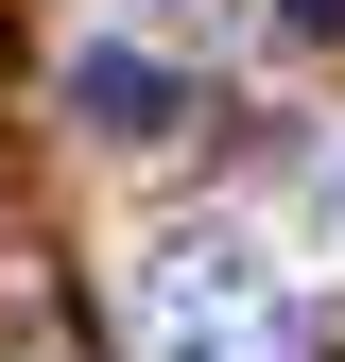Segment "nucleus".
<instances>
[{"label":"nucleus","instance_id":"1","mask_svg":"<svg viewBox=\"0 0 345 362\" xmlns=\"http://www.w3.org/2000/svg\"><path fill=\"white\" fill-rule=\"evenodd\" d=\"M156 362H293L276 276H242V259H172V276H156Z\"/></svg>","mask_w":345,"mask_h":362},{"label":"nucleus","instance_id":"2","mask_svg":"<svg viewBox=\"0 0 345 362\" xmlns=\"http://www.w3.org/2000/svg\"><path fill=\"white\" fill-rule=\"evenodd\" d=\"M69 121H86V139H172L190 86H172L156 52H69Z\"/></svg>","mask_w":345,"mask_h":362},{"label":"nucleus","instance_id":"3","mask_svg":"<svg viewBox=\"0 0 345 362\" xmlns=\"http://www.w3.org/2000/svg\"><path fill=\"white\" fill-rule=\"evenodd\" d=\"M293 18H311V35H345V0H293Z\"/></svg>","mask_w":345,"mask_h":362}]
</instances>
